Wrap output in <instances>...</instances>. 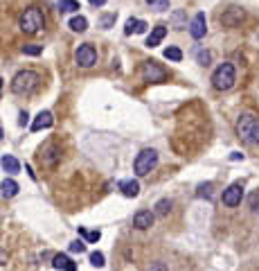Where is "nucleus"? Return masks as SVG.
I'll list each match as a JSON object with an SVG mask.
<instances>
[{"label":"nucleus","mask_w":259,"mask_h":271,"mask_svg":"<svg viewBox=\"0 0 259 271\" xmlns=\"http://www.w3.org/2000/svg\"><path fill=\"white\" fill-rule=\"evenodd\" d=\"M70 251L72 253H86V242L84 239H75V242H70Z\"/></svg>","instance_id":"nucleus-27"},{"label":"nucleus","mask_w":259,"mask_h":271,"mask_svg":"<svg viewBox=\"0 0 259 271\" xmlns=\"http://www.w3.org/2000/svg\"><path fill=\"white\" fill-rule=\"evenodd\" d=\"M234 81H237V73H234V66L232 64H221L212 75V86L216 91H230L234 86Z\"/></svg>","instance_id":"nucleus-4"},{"label":"nucleus","mask_w":259,"mask_h":271,"mask_svg":"<svg viewBox=\"0 0 259 271\" xmlns=\"http://www.w3.org/2000/svg\"><path fill=\"white\" fill-rule=\"evenodd\" d=\"M153 9H158V12H165V9H167L169 7V0H153Z\"/></svg>","instance_id":"nucleus-31"},{"label":"nucleus","mask_w":259,"mask_h":271,"mask_svg":"<svg viewBox=\"0 0 259 271\" xmlns=\"http://www.w3.org/2000/svg\"><path fill=\"white\" fill-rule=\"evenodd\" d=\"M79 235H84L86 242H99V238H102V233H99V231H91V233H88L84 226H79Z\"/></svg>","instance_id":"nucleus-23"},{"label":"nucleus","mask_w":259,"mask_h":271,"mask_svg":"<svg viewBox=\"0 0 259 271\" xmlns=\"http://www.w3.org/2000/svg\"><path fill=\"white\" fill-rule=\"evenodd\" d=\"M169 210H171V201H169V199H160V201L155 204V212H153V215H158V217H165Z\"/></svg>","instance_id":"nucleus-21"},{"label":"nucleus","mask_w":259,"mask_h":271,"mask_svg":"<svg viewBox=\"0 0 259 271\" xmlns=\"http://www.w3.org/2000/svg\"><path fill=\"white\" fill-rule=\"evenodd\" d=\"M75 61H77V66H81V68H92L97 64V50L92 46H88V43H84V46L77 48Z\"/></svg>","instance_id":"nucleus-7"},{"label":"nucleus","mask_w":259,"mask_h":271,"mask_svg":"<svg viewBox=\"0 0 259 271\" xmlns=\"http://www.w3.org/2000/svg\"><path fill=\"white\" fill-rule=\"evenodd\" d=\"M244 18H246V14H244L241 7H230V9H226V14L221 16V23L226 27H239Z\"/></svg>","instance_id":"nucleus-11"},{"label":"nucleus","mask_w":259,"mask_h":271,"mask_svg":"<svg viewBox=\"0 0 259 271\" xmlns=\"http://www.w3.org/2000/svg\"><path fill=\"white\" fill-rule=\"evenodd\" d=\"M153 219H155V215L151 210H137L136 217H133V226L140 228V231H147V228L153 226Z\"/></svg>","instance_id":"nucleus-12"},{"label":"nucleus","mask_w":259,"mask_h":271,"mask_svg":"<svg viewBox=\"0 0 259 271\" xmlns=\"http://www.w3.org/2000/svg\"><path fill=\"white\" fill-rule=\"evenodd\" d=\"M115 18H117V14H104V16H102V20H99V23H102V27H104V30H108V27H113V23H115Z\"/></svg>","instance_id":"nucleus-26"},{"label":"nucleus","mask_w":259,"mask_h":271,"mask_svg":"<svg viewBox=\"0 0 259 271\" xmlns=\"http://www.w3.org/2000/svg\"><path fill=\"white\" fill-rule=\"evenodd\" d=\"M120 190H122L124 197H137V194H140V183H137L136 179L122 181V183H120Z\"/></svg>","instance_id":"nucleus-18"},{"label":"nucleus","mask_w":259,"mask_h":271,"mask_svg":"<svg viewBox=\"0 0 259 271\" xmlns=\"http://www.w3.org/2000/svg\"><path fill=\"white\" fill-rule=\"evenodd\" d=\"M189 34H192V39H196V41H201L207 34V20H205V14L203 12H198L194 18H192V23H189Z\"/></svg>","instance_id":"nucleus-10"},{"label":"nucleus","mask_w":259,"mask_h":271,"mask_svg":"<svg viewBox=\"0 0 259 271\" xmlns=\"http://www.w3.org/2000/svg\"><path fill=\"white\" fill-rule=\"evenodd\" d=\"M91 5L92 7H104L106 5V0H91Z\"/></svg>","instance_id":"nucleus-35"},{"label":"nucleus","mask_w":259,"mask_h":271,"mask_svg":"<svg viewBox=\"0 0 259 271\" xmlns=\"http://www.w3.org/2000/svg\"><path fill=\"white\" fill-rule=\"evenodd\" d=\"M142 80L151 81V84H160V81L167 80V70L158 64V61H144L142 64Z\"/></svg>","instance_id":"nucleus-6"},{"label":"nucleus","mask_w":259,"mask_h":271,"mask_svg":"<svg viewBox=\"0 0 259 271\" xmlns=\"http://www.w3.org/2000/svg\"><path fill=\"white\" fill-rule=\"evenodd\" d=\"M155 165H158V152L155 149H142L133 160V172L137 176H147L151 170H155Z\"/></svg>","instance_id":"nucleus-5"},{"label":"nucleus","mask_w":259,"mask_h":271,"mask_svg":"<svg viewBox=\"0 0 259 271\" xmlns=\"http://www.w3.org/2000/svg\"><path fill=\"white\" fill-rule=\"evenodd\" d=\"M212 188H214L212 183H203L201 188H198V197H207V199H210V197H212Z\"/></svg>","instance_id":"nucleus-29"},{"label":"nucleus","mask_w":259,"mask_h":271,"mask_svg":"<svg viewBox=\"0 0 259 271\" xmlns=\"http://www.w3.org/2000/svg\"><path fill=\"white\" fill-rule=\"evenodd\" d=\"M54 125V115L50 111H41L32 122V131H43V129H50Z\"/></svg>","instance_id":"nucleus-13"},{"label":"nucleus","mask_w":259,"mask_h":271,"mask_svg":"<svg viewBox=\"0 0 259 271\" xmlns=\"http://www.w3.org/2000/svg\"><path fill=\"white\" fill-rule=\"evenodd\" d=\"M196 59H198V64H203V66H210V59H212V54L207 52V50H201V52L196 54Z\"/></svg>","instance_id":"nucleus-28"},{"label":"nucleus","mask_w":259,"mask_h":271,"mask_svg":"<svg viewBox=\"0 0 259 271\" xmlns=\"http://www.w3.org/2000/svg\"><path fill=\"white\" fill-rule=\"evenodd\" d=\"M223 204L230 206V208H234V206L241 204V199H244V188H241V183H232L230 188H226L223 190Z\"/></svg>","instance_id":"nucleus-9"},{"label":"nucleus","mask_w":259,"mask_h":271,"mask_svg":"<svg viewBox=\"0 0 259 271\" xmlns=\"http://www.w3.org/2000/svg\"><path fill=\"white\" fill-rule=\"evenodd\" d=\"M59 12H63V14L79 12V2L77 0H59Z\"/></svg>","instance_id":"nucleus-20"},{"label":"nucleus","mask_w":259,"mask_h":271,"mask_svg":"<svg viewBox=\"0 0 259 271\" xmlns=\"http://www.w3.org/2000/svg\"><path fill=\"white\" fill-rule=\"evenodd\" d=\"M70 30L72 32H86L88 30V18L86 16H75L70 20Z\"/></svg>","instance_id":"nucleus-19"},{"label":"nucleus","mask_w":259,"mask_h":271,"mask_svg":"<svg viewBox=\"0 0 259 271\" xmlns=\"http://www.w3.org/2000/svg\"><path fill=\"white\" fill-rule=\"evenodd\" d=\"M27 118H30V115H27V113L23 111V113H20V120H18V125H20V127H25V125H27Z\"/></svg>","instance_id":"nucleus-34"},{"label":"nucleus","mask_w":259,"mask_h":271,"mask_svg":"<svg viewBox=\"0 0 259 271\" xmlns=\"http://www.w3.org/2000/svg\"><path fill=\"white\" fill-rule=\"evenodd\" d=\"M5 262H7V253L0 249V265H5Z\"/></svg>","instance_id":"nucleus-37"},{"label":"nucleus","mask_w":259,"mask_h":271,"mask_svg":"<svg viewBox=\"0 0 259 271\" xmlns=\"http://www.w3.org/2000/svg\"><path fill=\"white\" fill-rule=\"evenodd\" d=\"M147 27H149V25H147V23H144V20H137V25H136V32H137V34H144V32H147Z\"/></svg>","instance_id":"nucleus-33"},{"label":"nucleus","mask_w":259,"mask_h":271,"mask_svg":"<svg viewBox=\"0 0 259 271\" xmlns=\"http://www.w3.org/2000/svg\"><path fill=\"white\" fill-rule=\"evenodd\" d=\"M165 36H167V25H155L153 30H151V34L147 36V48L160 46Z\"/></svg>","instance_id":"nucleus-14"},{"label":"nucleus","mask_w":259,"mask_h":271,"mask_svg":"<svg viewBox=\"0 0 259 271\" xmlns=\"http://www.w3.org/2000/svg\"><path fill=\"white\" fill-rule=\"evenodd\" d=\"M136 25H137V18H129V20H126V25H124V34H126V36H131V34L136 32Z\"/></svg>","instance_id":"nucleus-30"},{"label":"nucleus","mask_w":259,"mask_h":271,"mask_svg":"<svg viewBox=\"0 0 259 271\" xmlns=\"http://www.w3.org/2000/svg\"><path fill=\"white\" fill-rule=\"evenodd\" d=\"M18 25L25 34H36L43 30V25H46V16H43V12H41L39 7H30V9L23 12Z\"/></svg>","instance_id":"nucleus-3"},{"label":"nucleus","mask_w":259,"mask_h":271,"mask_svg":"<svg viewBox=\"0 0 259 271\" xmlns=\"http://www.w3.org/2000/svg\"><path fill=\"white\" fill-rule=\"evenodd\" d=\"M91 265H92V267H97V269H102V267L106 265V258H104V253H102V251H92V253H91Z\"/></svg>","instance_id":"nucleus-25"},{"label":"nucleus","mask_w":259,"mask_h":271,"mask_svg":"<svg viewBox=\"0 0 259 271\" xmlns=\"http://www.w3.org/2000/svg\"><path fill=\"white\" fill-rule=\"evenodd\" d=\"M39 159L46 167H54L59 160H61V149L57 147V143H46V145L41 147Z\"/></svg>","instance_id":"nucleus-8"},{"label":"nucleus","mask_w":259,"mask_h":271,"mask_svg":"<svg viewBox=\"0 0 259 271\" xmlns=\"http://www.w3.org/2000/svg\"><path fill=\"white\" fill-rule=\"evenodd\" d=\"M174 23H176V30H183V12H176L174 14Z\"/></svg>","instance_id":"nucleus-32"},{"label":"nucleus","mask_w":259,"mask_h":271,"mask_svg":"<svg viewBox=\"0 0 259 271\" xmlns=\"http://www.w3.org/2000/svg\"><path fill=\"white\" fill-rule=\"evenodd\" d=\"M18 190H20V188H18V183H16L14 179H5L2 183H0V194H2L5 199L16 197V194H18Z\"/></svg>","instance_id":"nucleus-17"},{"label":"nucleus","mask_w":259,"mask_h":271,"mask_svg":"<svg viewBox=\"0 0 259 271\" xmlns=\"http://www.w3.org/2000/svg\"><path fill=\"white\" fill-rule=\"evenodd\" d=\"M52 267H54V269H63V271H77V265H75L65 253H57L54 260H52Z\"/></svg>","instance_id":"nucleus-15"},{"label":"nucleus","mask_w":259,"mask_h":271,"mask_svg":"<svg viewBox=\"0 0 259 271\" xmlns=\"http://www.w3.org/2000/svg\"><path fill=\"white\" fill-rule=\"evenodd\" d=\"M165 57H167L169 61H181L183 59V52L178 50V48L169 46V48H165Z\"/></svg>","instance_id":"nucleus-24"},{"label":"nucleus","mask_w":259,"mask_h":271,"mask_svg":"<svg viewBox=\"0 0 259 271\" xmlns=\"http://www.w3.org/2000/svg\"><path fill=\"white\" fill-rule=\"evenodd\" d=\"M2 136H5V133H2V127H0V140H2Z\"/></svg>","instance_id":"nucleus-38"},{"label":"nucleus","mask_w":259,"mask_h":271,"mask_svg":"<svg viewBox=\"0 0 259 271\" xmlns=\"http://www.w3.org/2000/svg\"><path fill=\"white\" fill-rule=\"evenodd\" d=\"M41 86V75L34 70H20L12 80V93L16 95H32Z\"/></svg>","instance_id":"nucleus-2"},{"label":"nucleus","mask_w":259,"mask_h":271,"mask_svg":"<svg viewBox=\"0 0 259 271\" xmlns=\"http://www.w3.org/2000/svg\"><path fill=\"white\" fill-rule=\"evenodd\" d=\"M230 159H232V160H244V154H239V152H234L232 156H230Z\"/></svg>","instance_id":"nucleus-36"},{"label":"nucleus","mask_w":259,"mask_h":271,"mask_svg":"<svg viewBox=\"0 0 259 271\" xmlns=\"http://www.w3.org/2000/svg\"><path fill=\"white\" fill-rule=\"evenodd\" d=\"M0 165H2V170H5L7 174H18L20 172V163L16 159H14L12 154H5V156H2V159H0Z\"/></svg>","instance_id":"nucleus-16"},{"label":"nucleus","mask_w":259,"mask_h":271,"mask_svg":"<svg viewBox=\"0 0 259 271\" xmlns=\"http://www.w3.org/2000/svg\"><path fill=\"white\" fill-rule=\"evenodd\" d=\"M0 91H2V77H0Z\"/></svg>","instance_id":"nucleus-39"},{"label":"nucleus","mask_w":259,"mask_h":271,"mask_svg":"<svg viewBox=\"0 0 259 271\" xmlns=\"http://www.w3.org/2000/svg\"><path fill=\"white\" fill-rule=\"evenodd\" d=\"M237 136L246 145H259V115L241 113L239 120H237Z\"/></svg>","instance_id":"nucleus-1"},{"label":"nucleus","mask_w":259,"mask_h":271,"mask_svg":"<svg viewBox=\"0 0 259 271\" xmlns=\"http://www.w3.org/2000/svg\"><path fill=\"white\" fill-rule=\"evenodd\" d=\"M41 52H43V46H39V43H25L23 46V54H27V57H39Z\"/></svg>","instance_id":"nucleus-22"}]
</instances>
